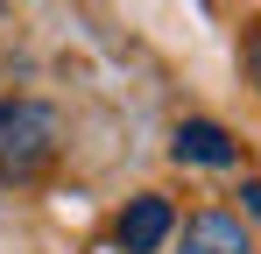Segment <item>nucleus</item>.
<instances>
[{"label": "nucleus", "mask_w": 261, "mask_h": 254, "mask_svg": "<svg viewBox=\"0 0 261 254\" xmlns=\"http://www.w3.org/2000/svg\"><path fill=\"white\" fill-rule=\"evenodd\" d=\"M170 226H176V212H170V198H127V212L113 219V240H120V254H155L163 240H170Z\"/></svg>", "instance_id": "2"}, {"label": "nucleus", "mask_w": 261, "mask_h": 254, "mask_svg": "<svg viewBox=\"0 0 261 254\" xmlns=\"http://www.w3.org/2000/svg\"><path fill=\"white\" fill-rule=\"evenodd\" d=\"M57 148H64L57 106H43V99H0V176L7 184L43 176L57 163Z\"/></svg>", "instance_id": "1"}, {"label": "nucleus", "mask_w": 261, "mask_h": 254, "mask_svg": "<svg viewBox=\"0 0 261 254\" xmlns=\"http://www.w3.org/2000/svg\"><path fill=\"white\" fill-rule=\"evenodd\" d=\"M184 254H254V233L233 212H198L184 226Z\"/></svg>", "instance_id": "4"}, {"label": "nucleus", "mask_w": 261, "mask_h": 254, "mask_svg": "<svg viewBox=\"0 0 261 254\" xmlns=\"http://www.w3.org/2000/svg\"><path fill=\"white\" fill-rule=\"evenodd\" d=\"M170 156H176V163H205V169H233V163H240L233 134H226L219 120H184L176 141H170Z\"/></svg>", "instance_id": "3"}, {"label": "nucleus", "mask_w": 261, "mask_h": 254, "mask_svg": "<svg viewBox=\"0 0 261 254\" xmlns=\"http://www.w3.org/2000/svg\"><path fill=\"white\" fill-rule=\"evenodd\" d=\"M240 205H247V212L261 219V184H247V191H240Z\"/></svg>", "instance_id": "5"}]
</instances>
